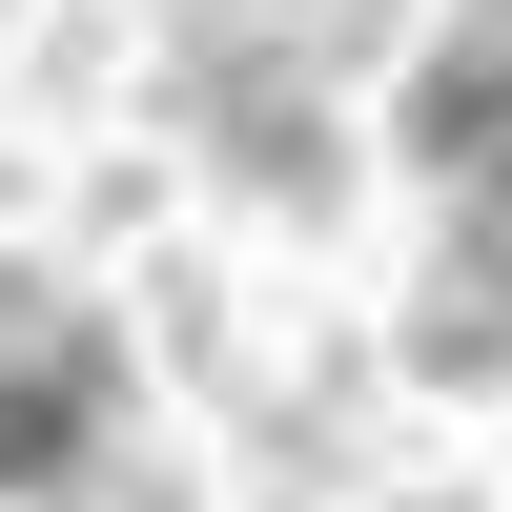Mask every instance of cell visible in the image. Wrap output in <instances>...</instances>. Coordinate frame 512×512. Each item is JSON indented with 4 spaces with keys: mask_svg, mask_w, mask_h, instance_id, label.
Returning <instances> with one entry per match:
<instances>
[{
    "mask_svg": "<svg viewBox=\"0 0 512 512\" xmlns=\"http://www.w3.org/2000/svg\"><path fill=\"white\" fill-rule=\"evenodd\" d=\"M410 164L451 185V267H431V308H410V369H431V390H492L512 369V0H472V21L431 41Z\"/></svg>",
    "mask_w": 512,
    "mask_h": 512,
    "instance_id": "obj_1",
    "label": "cell"
},
{
    "mask_svg": "<svg viewBox=\"0 0 512 512\" xmlns=\"http://www.w3.org/2000/svg\"><path fill=\"white\" fill-rule=\"evenodd\" d=\"M103 431H123V328L21 267L0 287V512H62L103 472Z\"/></svg>",
    "mask_w": 512,
    "mask_h": 512,
    "instance_id": "obj_2",
    "label": "cell"
}]
</instances>
